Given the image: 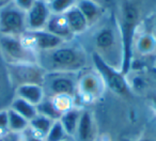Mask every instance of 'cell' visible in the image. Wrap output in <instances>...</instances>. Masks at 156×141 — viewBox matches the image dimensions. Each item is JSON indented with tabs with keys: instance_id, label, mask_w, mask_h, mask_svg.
I'll list each match as a JSON object with an SVG mask.
<instances>
[{
	"instance_id": "obj_1",
	"label": "cell",
	"mask_w": 156,
	"mask_h": 141,
	"mask_svg": "<svg viewBox=\"0 0 156 141\" xmlns=\"http://www.w3.org/2000/svg\"><path fill=\"white\" fill-rule=\"evenodd\" d=\"M37 55V64L46 73H80L88 65V56L85 50L67 42L55 49Z\"/></svg>"
},
{
	"instance_id": "obj_2",
	"label": "cell",
	"mask_w": 156,
	"mask_h": 141,
	"mask_svg": "<svg viewBox=\"0 0 156 141\" xmlns=\"http://www.w3.org/2000/svg\"><path fill=\"white\" fill-rule=\"evenodd\" d=\"M95 51L109 65L121 69L123 49L120 29L115 24H107L96 30L94 34Z\"/></svg>"
},
{
	"instance_id": "obj_3",
	"label": "cell",
	"mask_w": 156,
	"mask_h": 141,
	"mask_svg": "<svg viewBox=\"0 0 156 141\" xmlns=\"http://www.w3.org/2000/svg\"><path fill=\"white\" fill-rule=\"evenodd\" d=\"M139 22V12L132 3L126 2L122 8L121 22L119 25L120 34L122 41V49H123V58H122L121 71L126 75L132 67L133 49H134L135 35H136L137 27Z\"/></svg>"
},
{
	"instance_id": "obj_4",
	"label": "cell",
	"mask_w": 156,
	"mask_h": 141,
	"mask_svg": "<svg viewBox=\"0 0 156 141\" xmlns=\"http://www.w3.org/2000/svg\"><path fill=\"white\" fill-rule=\"evenodd\" d=\"M91 60L94 69L100 74L105 87L119 96L126 97L130 95V87L126 80V75H124L119 69L106 63L94 51L91 55Z\"/></svg>"
},
{
	"instance_id": "obj_5",
	"label": "cell",
	"mask_w": 156,
	"mask_h": 141,
	"mask_svg": "<svg viewBox=\"0 0 156 141\" xmlns=\"http://www.w3.org/2000/svg\"><path fill=\"white\" fill-rule=\"evenodd\" d=\"M78 74L79 73H46L42 85L45 95L48 97L57 95L75 97L77 95Z\"/></svg>"
},
{
	"instance_id": "obj_6",
	"label": "cell",
	"mask_w": 156,
	"mask_h": 141,
	"mask_svg": "<svg viewBox=\"0 0 156 141\" xmlns=\"http://www.w3.org/2000/svg\"><path fill=\"white\" fill-rule=\"evenodd\" d=\"M0 48L10 64L37 63V55L23 43L20 37L1 35Z\"/></svg>"
},
{
	"instance_id": "obj_7",
	"label": "cell",
	"mask_w": 156,
	"mask_h": 141,
	"mask_svg": "<svg viewBox=\"0 0 156 141\" xmlns=\"http://www.w3.org/2000/svg\"><path fill=\"white\" fill-rule=\"evenodd\" d=\"M27 31L26 12L13 2L0 8V33L8 37H22Z\"/></svg>"
},
{
	"instance_id": "obj_8",
	"label": "cell",
	"mask_w": 156,
	"mask_h": 141,
	"mask_svg": "<svg viewBox=\"0 0 156 141\" xmlns=\"http://www.w3.org/2000/svg\"><path fill=\"white\" fill-rule=\"evenodd\" d=\"M105 85L95 69H83L78 74L77 95L83 102L96 100L104 91Z\"/></svg>"
},
{
	"instance_id": "obj_9",
	"label": "cell",
	"mask_w": 156,
	"mask_h": 141,
	"mask_svg": "<svg viewBox=\"0 0 156 141\" xmlns=\"http://www.w3.org/2000/svg\"><path fill=\"white\" fill-rule=\"evenodd\" d=\"M12 77L17 87L25 83H37L43 85L46 72L37 63H24V64H11Z\"/></svg>"
},
{
	"instance_id": "obj_10",
	"label": "cell",
	"mask_w": 156,
	"mask_h": 141,
	"mask_svg": "<svg viewBox=\"0 0 156 141\" xmlns=\"http://www.w3.org/2000/svg\"><path fill=\"white\" fill-rule=\"evenodd\" d=\"M51 16L49 5L45 0H37L28 12H26L27 31H39L46 28Z\"/></svg>"
},
{
	"instance_id": "obj_11",
	"label": "cell",
	"mask_w": 156,
	"mask_h": 141,
	"mask_svg": "<svg viewBox=\"0 0 156 141\" xmlns=\"http://www.w3.org/2000/svg\"><path fill=\"white\" fill-rule=\"evenodd\" d=\"M73 137L76 141H98V127L94 115L91 111L83 109Z\"/></svg>"
},
{
	"instance_id": "obj_12",
	"label": "cell",
	"mask_w": 156,
	"mask_h": 141,
	"mask_svg": "<svg viewBox=\"0 0 156 141\" xmlns=\"http://www.w3.org/2000/svg\"><path fill=\"white\" fill-rule=\"evenodd\" d=\"M16 96L37 106L46 97L43 87L37 83H25L16 88Z\"/></svg>"
},
{
	"instance_id": "obj_13",
	"label": "cell",
	"mask_w": 156,
	"mask_h": 141,
	"mask_svg": "<svg viewBox=\"0 0 156 141\" xmlns=\"http://www.w3.org/2000/svg\"><path fill=\"white\" fill-rule=\"evenodd\" d=\"M45 30H47L48 32L52 33L54 35L60 37V39L64 40L65 42H69L74 37L72 31L69 30V27L67 25L66 18H65L64 14L63 15H55V14H51L47 25H46Z\"/></svg>"
},
{
	"instance_id": "obj_14",
	"label": "cell",
	"mask_w": 156,
	"mask_h": 141,
	"mask_svg": "<svg viewBox=\"0 0 156 141\" xmlns=\"http://www.w3.org/2000/svg\"><path fill=\"white\" fill-rule=\"evenodd\" d=\"M64 16L66 18L69 30L72 31V33L74 35L81 34V33L86 32L87 29L89 28V24H88L87 19H86L85 16L83 15V13L79 11V9L76 5L71 8L64 14Z\"/></svg>"
},
{
	"instance_id": "obj_15",
	"label": "cell",
	"mask_w": 156,
	"mask_h": 141,
	"mask_svg": "<svg viewBox=\"0 0 156 141\" xmlns=\"http://www.w3.org/2000/svg\"><path fill=\"white\" fill-rule=\"evenodd\" d=\"M76 7L85 16L89 27L95 24L102 15V8L95 0H79L76 2Z\"/></svg>"
},
{
	"instance_id": "obj_16",
	"label": "cell",
	"mask_w": 156,
	"mask_h": 141,
	"mask_svg": "<svg viewBox=\"0 0 156 141\" xmlns=\"http://www.w3.org/2000/svg\"><path fill=\"white\" fill-rule=\"evenodd\" d=\"M81 112H83V109L79 108V107L74 106L67 111H65L61 115L60 119H59L64 130L66 132L67 136H74L76 128H77L78 122H79V119H80Z\"/></svg>"
},
{
	"instance_id": "obj_17",
	"label": "cell",
	"mask_w": 156,
	"mask_h": 141,
	"mask_svg": "<svg viewBox=\"0 0 156 141\" xmlns=\"http://www.w3.org/2000/svg\"><path fill=\"white\" fill-rule=\"evenodd\" d=\"M12 110H14L15 112H17L18 115H20L23 118H25L26 120H28L29 122L32 119H34L39 113H37V106L30 104V103L26 102L23 98H20L16 96L13 100L11 104V108Z\"/></svg>"
},
{
	"instance_id": "obj_18",
	"label": "cell",
	"mask_w": 156,
	"mask_h": 141,
	"mask_svg": "<svg viewBox=\"0 0 156 141\" xmlns=\"http://www.w3.org/2000/svg\"><path fill=\"white\" fill-rule=\"evenodd\" d=\"M134 46L139 54L144 56L151 55L156 50V37L153 33H142L135 40Z\"/></svg>"
},
{
	"instance_id": "obj_19",
	"label": "cell",
	"mask_w": 156,
	"mask_h": 141,
	"mask_svg": "<svg viewBox=\"0 0 156 141\" xmlns=\"http://www.w3.org/2000/svg\"><path fill=\"white\" fill-rule=\"evenodd\" d=\"M55 121L47 117H44L42 115H37L34 119H32L29 122V127L35 132V134L40 135L41 137H45L48 130L50 129L51 125L54 124Z\"/></svg>"
},
{
	"instance_id": "obj_20",
	"label": "cell",
	"mask_w": 156,
	"mask_h": 141,
	"mask_svg": "<svg viewBox=\"0 0 156 141\" xmlns=\"http://www.w3.org/2000/svg\"><path fill=\"white\" fill-rule=\"evenodd\" d=\"M9 110V132L14 134H22L29 127V121L12 109Z\"/></svg>"
},
{
	"instance_id": "obj_21",
	"label": "cell",
	"mask_w": 156,
	"mask_h": 141,
	"mask_svg": "<svg viewBox=\"0 0 156 141\" xmlns=\"http://www.w3.org/2000/svg\"><path fill=\"white\" fill-rule=\"evenodd\" d=\"M37 113L39 115H42L44 117H47L49 119H51L52 121H58L61 118V113L57 110L56 106L54 105V102H52L51 97H48L46 96L43 100H42L41 104H39L37 106Z\"/></svg>"
},
{
	"instance_id": "obj_22",
	"label": "cell",
	"mask_w": 156,
	"mask_h": 141,
	"mask_svg": "<svg viewBox=\"0 0 156 141\" xmlns=\"http://www.w3.org/2000/svg\"><path fill=\"white\" fill-rule=\"evenodd\" d=\"M67 134L63 128L62 124L60 123V121H55L54 124L51 125L50 129L48 130V132L46 134V136L44 137L45 141H66L67 139Z\"/></svg>"
},
{
	"instance_id": "obj_23",
	"label": "cell",
	"mask_w": 156,
	"mask_h": 141,
	"mask_svg": "<svg viewBox=\"0 0 156 141\" xmlns=\"http://www.w3.org/2000/svg\"><path fill=\"white\" fill-rule=\"evenodd\" d=\"M76 0H52L48 2L49 10L51 14L55 15H63L69 11L71 8L76 5Z\"/></svg>"
},
{
	"instance_id": "obj_24",
	"label": "cell",
	"mask_w": 156,
	"mask_h": 141,
	"mask_svg": "<svg viewBox=\"0 0 156 141\" xmlns=\"http://www.w3.org/2000/svg\"><path fill=\"white\" fill-rule=\"evenodd\" d=\"M54 105L56 106L57 110L63 115L65 111H67L69 109H71L72 107H74V97L67 95H57L51 97Z\"/></svg>"
},
{
	"instance_id": "obj_25",
	"label": "cell",
	"mask_w": 156,
	"mask_h": 141,
	"mask_svg": "<svg viewBox=\"0 0 156 141\" xmlns=\"http://www.w3.org/2000/svg\"><path fill=\"white\" fill-rule=\"evenodd\" d=\"M9 132V110H0V136Z\"/></svg>"
},
{
	"instance_id": "obj_26",
	"label": "cell",
	"mask_w": 156,
	"mask_h": 141,
	"mask_svg": "<svg viewBox=\"0 0 156 141\" xmlns=\"http://www.w3.org/2000/svg\"><path fill=\"white\" fill-rule=\"evenodd\" d=\"M22 135H23V141H45L43 137L35 134L30 127H28L24 132H22Z\"/></svg>"
},
{
	"instance_id": "obj_27",
	"label": "cell",
	"mask_w": 156,
	"mask_h": 141,
	"mask_svg": "<svg viewBox=\"0 0 156 141\" xmlns=\"http://www.w3.org/2000/svg\"><path fill=\"white\" fill-rule=\"evenodd\" d=\"M37 0H13L12 2L22 11L28 12L29 10L32 8V5H34V2Z\"/></svg>"
},
{
	"instance_id": "obj_28",
	"label": "cell",
	"mask_w": 156,
	"mask_h": 141,
	"mask_svg": "<svg viewBox=\"0 0 156 141\" xmlns=\"http://www.w3.org/2000/svg\"><path fill=\"white\" fill-rule=\"evenodd\" d=\"M138 141H156V139L151 136H141Z\"/></svg>"
},
{
	"instance_id": "obj_29",
	"label": "cell",
	"mask_w": 156,
	"mask_h": 141,
	"mask_svg": "<svg viewBox=\"0 0 156 141\" xmlns=\"http://www.w3.org/2000/svg\"><path fill=\"white\" fill-rule=\"evenodd\" d=\"M152 106H153V109L156 113V95L153 96V98H152Z\"/></svg>"
},
{
	"instance_id": "obj_30",
	"label": "cell",
	"mask_w": 156,
	"mask_h": 141,
	"mask_svg": "<svg viewBox=\"0 0 156 141\" xmlns=\"http://www.w3.org/2000/svg\"><path fill=\"white\" fill-rule=\"evenodd\" d=\"M10 1L9 0H0V8L3 7V5H5L7 3H9Z\"/></svg>"
},
{
	"instance_id": "obj_31",
	"label": "cell",
	"mask_w": 156,
	"mask_h": 141,
	"mask_svg": "<svg viewBox=\"0 0 156 141\" xmlns=\"http://www.w3.org/2000/svg\"><path fill=\"white\" fill-rule=\"evenodd\" d=\"M45 1H46V2L48 3V2H50V1H52V0H45Z\"/></svg>"
},
{
	"instance_id": "obj_32",
	"label": "cell",
	"mask_w": 156,
	"mask_h": 141,
	"mask_svg": "<svg viewBox=\"0 0 156 141\" xmlns=\"http://www.w3.org/2000/svg\"><path fill=\"white\" fill-rule=\"evenodd\" d=\"M0 141H5V140H2V139H0Z\"/></svg>"
},
{
	"instance_id": "obj_33",
	"label": "cell",
	"mask_w": 156,
	"mask_h": 141,
	"mask_svg": "<svg viewBox=\"0 0 156 141\" xmlns=\"http://www.w3.org/2000/svg\"><path fill=\"white\" fill-rule=\"evenodd\" d=\"M155 67H156V62H155Z\"/></svg>"
},
{
	"instance_id": "obj_34",
	"label": "cell",
	"mask_w": 156,
	"mask_h": 141,
	"mask_svg": "<svg viewBox=\"0 0 156 141\" xmlns=\"http://www.w3.org/2000/svg\"><path fill=\"white\" fill-rule=\"evenodd\" d=\"M0 139H1V137H0Z\"/></svg>"
}]
</instances>
